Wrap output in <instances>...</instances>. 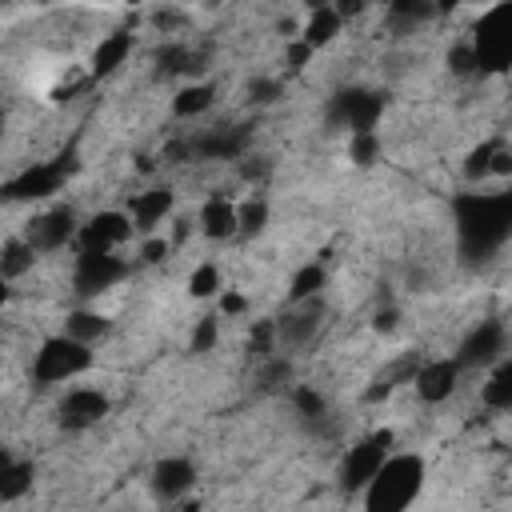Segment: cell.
<instances>
[{
  "label": "cell",
  "instance_id": "5bb4252c",
  "mask_svg": "<svg viewBox=\"0 0 512 512\" xmlns=\"http://www.w3.org/2000/svg\"><path fill=\"white\" fill-rule=\"evenodd\" d=\"M60 416L68 428H84V424H96L100 416H108V396L96 392V388H72L60 404Z\"/></svg>",
  "mask_w": 512,
  "mask_h": 512
},
{
  "label": "cell",
  "instance_id": "9c48e42d",
  "mask_svg": "<svg viewBox=\"0 0 512 512\" xmlns=\"http://www.w3.org/2000/svg\"><path fill=\"white\" fill-rule=\"evenodd\" d=\"M124 272H128V264L120 256H112V252H80V260H76V288L84 296H92V292L112 288Z\"/></svg>",
  "mask_w": 512,
  "mask_h": 512
},
{
  "label": "cell",
  "instance_id": "4316f807",
  "mask_svg": "<svg viewBox=\"0 0 512 512\" xmlns=\"http://www.w3.org/2000/svg\"><path fill=\"white\" fill-rule=\"evenodd\" d=\"M240 236H256V232H264V224H268V204L264 200H244L240 208Z\"/></svg>",
  "mask_w": 512,
  "mask_h": 512
},
{
  "label": "cell",
  "instance_id": "8992f818",
  "mask_svg": "<svg viewBox=\"0 0 512 512\" xmlns=\"http://www.w3.org/2000/svg\"><path fill=\"white\" fill-rule=\"evenodd\" d=\"M392 456V432H372L368 440H360L348 456H344V468H340V484L352 492V488H368L376 480V472L384 468V460Z\"/></svg>",
  "mask_w": 512,
  "mask_h": 512
},
{
  "label": "cell",
  "instance_id": "d6a6232c",
  "mask_svg": "<svg viewBox=\"0 0 512 512\" xmlns=\"http://www.w3.org/2000/svg\"><path fill=\"white\" fill-rule=\"evenodd\" d=\"M352 160L356 164H372L376 160V152H380V140H376V132H360V136H352Z\"/></svg>",
  "mask_w": 512,
  "mask_h": 512
},
{
  "label": "cell",
  "instance_id": "ba28073f",
  "mask_svg": "<svg viewBox=\"0 0 512 512\" xmlns=\"http://www.w3.org/2000/svg\"><path fill=\"white\" fill-rule=\"evenodd\" d=\"M132 220L128 212H96L88 224H80V252H112L116 244H124L132 236Z\"/></svg>",
  "mask_w": 512,
  "mask_h": 512
},
{
  "label": "cell",
  "instance_id": "cb8c5ba5",
  "mask_svg": "<svg viewBox=\"0 0 512 512\" xmlns=\"http://www.w3.org/2000/svg\"><path fill=\"white\" fill-rule=\"evenodd\" d=\"M32 260H36V248H32L24 236H20V240H8L4 252H0V276H4V280H16L20 272L32 268Z\"/></svg>",
  "mask_w": 512,
  "mask_h": 512
},
{
  "label": "cell",
  "instance_id": "ab89813d",
  "mask_svg": "<svg viewBox=\"0 0 512 512\" xmlns=\"http://www.w3.org/2000/svg\"><path fill=\"white\" fill-rule=\"evenodd\" d=\"M220 308H224L228 316H236V312H244V296H236V292H224V300H220Z\"/></svg>",
  "mask_w": 512,
  "mask_h": 512
},
{
  "label": "cell",
  "instance_id": "44dd1931",
  "mask_svg": "<svg viewBox=\"0 0 512 512\" xmlns=\"http://www.w3.org/2000/svg\"><path fill=\"white\" fill-rule=\"evenodd\" d=\"M64 336H72V340H80V344H96V340H104L108 336V320L100 316V312H72L68 316V324H64Z\"/></svg>",
  "mask_w": 512,
  "mask_h": 512
},
{
  "label": "cell",
  "instance_id": "3957f363",
  "mask_svg": "<svg viewBox=\"0 0 512 512\" xmlns=\"http://www.w3.org/2000/svg\"><path fill=\"white\" fill-rule=\"evenodd\" d=\"M92 368V348L72 340V336H52L40 344L36 360H32V380L36 384H64L80 372Z\"/></svg>",
  "mask_w": 512,
  "mask_h": 512
},
{
  "label": "cell",
  "instance_id": "8d00e7d4",
  "mask_svg": "<svg viewBox=\"0 0 512 512\" xmlns=\"http://www.w3.org/2000/svg\"><path fill=\"white\" fill-rule=\"evenodd\" d=\"M164 256H168V240H156V236L144 240V248H140V260H144V264H160Z\"/></svg>",
  "mask_w": 512,
  "mask_h": 512
},
{
  "label": "cell",
  "instance_id": "9a60e30c",
  "mask_svg": "<svg viewBox=\"0 0 512 512\" xmlns=\"http://www.w3.org/2000/svg\"><path fill=\"white\" fill-rule=\"evenodd\" d=\"M456 376H460V360H432V364H424V368L416 372V392H420V400H428V404L448 400V392L456 388Z\"/></svg>",
  "mask_w": 512,
  "mask_h": 512
},
{
  "label": "cell",
  "instance_id": "d6986e66",
  "mask_svg": "<svg viewBox=\"0 0 512 512\" xmlns=\"http://www.w3.org/2000/svg\"><path fill=\"white\" fill-rule=\"evenodd\" d=\"M340 24H344V20H340V12H336L332 4L312 8V12H308V20H304V28H300V32H304L300 40H304V44L316 52V48H324V44H332V40H336Z\"/></svg>",
  "mask_w": 512,
  "mask_h": 512
},
{
  "label": "cell",
  "instance_id": "484cf974",
  "mask_svg": "<svg viewBox=\"0 0 512 512\" xmlns=\"http://www.w3.org/2000/svg\"><path fill=\"white\" fill-rule=\"evenodd\" d=\"M324 280H328V276H324V268H320V264H304V268L292 276V300H296V304L312 300V296L324 288Z\"/></svg>",
  "mask_w": 512,
  "mask_h": 512
},
{
  "label": "cell",
  "instance_id": "30bf717a",
  "mask_svg": "<svg viewBox=\"0 0 512 512\" xmlns=\"http://www.w3.org/2000/svg\"><path fill=\"white\" fill-rule=\"evenodd\" d=\"M500 352H504V324L484 320V324H476V328L464 336L456 360H460V368H476V364H492Z\"/></svg>",
  "mask_w": 512,
  "mask_h": 512
},
{
  "label": "cell",
  "instance_id": "f546056e",
  "mask_svg": "<svg viewBox=\"0 0 512 512\" xmlns=\"http://www.w3.org/2000/svg\"><path fill=\"white\" fill-rule=\"evenodd\" d=\"M216 288H220V272H216V264H200V268H192V276H188V292H192L196 300H208Z\"/></svg>",
  "mask_w": 512,
  "mask_h": 512
},
{
  "label": "cell",
  "instance_id": "e575fe53",
  "mask_svg": "<svg viewBox=\"0 0 512 512\" xmlns=\"http://www.w3.org/2000/svg\"><path fill=\"white\" fill-rule=\"evenodd\" d=\"M212 344H216V320L204 316V320L196 324V332H192V352H208Z\"/></svg>",
  "mask_w": 512,
  "mask_h": 512
},
{
  "label": "cell",
  "instance_id": "74e56055",
  "mask_svg": "<svg viewBox=\"0 0 512 512\" xmlns=\"http://www.w3.org/2000/svg\"><path fill=\"white\" fill-rule=\"evenodd\" d=\"M396 324H400V312L388 304V308H376V316H372V328L376 332H396Z\"/></svg>",
  "mask_w": 512,
  "mask_h": 512
},
{
  "label": "cell",
  "instance_id": "2e32d148",
  "mask_svg": "<svg viewBox=\"0 0 512 512\" xmlns=\"http://www.w3.org/2000/svg\"><path fill=\"white\" fill-rule=\"evenodd\" d=\"M200 232L208 240H232V236H240V212H236V204L224 200V196L204 200V208H200Z\"/></svg>",
  "mask_w": 512,
  "mask_h": 512
},
{
  "label": "cell",
  "instance_id": "d4e9b609",
  "mask_svg": "<svg viewBox=\"0 0 512 512\" xmlns=\"http://www.w3.org/2000/svg\"><path fill=\"white\" fill-rule=\"evenodd\" d=\"M484 404L488 408H512V360L508 364H500L496 372H492V380L484 384Z\"/></svg>",
  "mask_w": 512,
  "mask_h": 512
},
{
  "label": "cell",
  "instance_id": "ac0fdd59",
  "mask_svg": "<svg viewBox=\"0 0 512 512\" xmlns=\"http://www.w3.org/2000/svg\"><path fill=\"white\" fill-rule=\"evenodd\" d=\"M132 52V32H108L96 48H92V76H112Z\"/></svg>",
  "mask_w": 512,
  "mask_h": 512
},
{
  "label": "cell",
  "instance_id": "d590c367",
  "mask_svg": "<svg viewBox=\"0 0 512 512\" xmlns=\"http://www.w3.org/2000/svg\"><path fill=\"white\" fill-rule=\"evenodd\" d=\"M248 92H252V100H256V104H272V100L280 96V84H276V80H252V88H248Z\"/></svg>",
  "mask_w": 512,
  "mask_h": 512
},
{
  "label": "cell",
  "instance_id": "5b68a950",
  "mask_svg": "<svg viewBox=\"0 0 512 512\" xmlns=\"http://www.w3.org/2000/svg\"><path fill=\"white\" fill-rule=\"evenodd\" d=\"M380 108H384V100L376 92H368V88H344V92H336L328 100V124L332 128H348L352 136H360V132H372L376 128Z\"/></svg>",
  "mask_w": 512,
  "mask_h": 512
},
{
  "label": "cell",
  "instance_id": "6da1fadb",
  "mask_svg": "<svg viewBox=\"0 0 512 512\" xmlns=\"http://www.w3.org/2000/svg\"><path fill=\"white\" fill-rule=\"evenodd\" d=\"M460 248L468 256H488L500 240L512 236V192H480L456 200Z\"/></svg>",
  "mask_w": 512,
  "mask_h": 512
},
{
  "label": "cell",
  "instance_id": "7a4b0ae2",
  "mask_svg": "<svg viewBox=\"0 0 512 512\" xmlns=\"http://www.w3.org/2000/svg\"><path fill=\"white\" fill-rule=\"evenodd\" d=\"M424 464L420 456H388L376 480L364 488V512H404L420 492Z\"/></svg>",
  "mask_w": 512,
  "mask_h": 512
},
{
  "label": "cell",
  "instance_id": "1f68e13d",
  "mask_svg": "<svg viewBox=\"0 0 512 512\" xmlns=\"http://www.w3.org/2000/svg\"><path fill=\"white\" fill-rule=\"evenodd\" d=\"M492 156H496V144H480V148H472V156H468V164H464L468 180L488 176V172H492Z\"/></svg>",
  "mask_w": 512,
  "mask_h": 512
},
{
  "label": "cell",
  "instance_id": "83f0119b",
  "mask_svg": "<svg viewBox=\"0 0 512 512\" xmlns=\"http://www.w3.org/2000/svg\"><path fill=\"white\" fill-rule=\"evenodd\" d=\"M288 380H292V364H288L284 356H268L264 368H260V380H256V384H260L264 392H276V388H284Z\"/></svg>",
  "mask_w": 512,
  "mask_h": 512
},
{
  "label": "cell",
  "instance_id": "52a82bcc",
  "mask_svg": "<svg viewBox=\"0 0 512 512\" xmlns=\"http://www.w3.org/2000/svg\"><path fill=\"white\" fill-rule=\"evenodd\" d=\"M72 236H80V228H76V216H72L68 208H52V212H44V216H32L28 228H24V240H28L36 252H56V248H64Z\"/></svg>",
  "mask_w": 512,
  "mask_h": 512
},
{
  "label": "cell",
  "instance_id": "f1b7e54d",
  "mask_svg": "<svg viewBox=\"0 0 512 512\" xmlns=\"http://www.w3.org/2000/svg\"><path fill=\"white\" fill-rule=\"evenodd\" d=\"M436 8L432 4H424V0H396L392 8H388V20L392 24H420V20H428Z\"/></svg>",
  "mask_w": 512,
  "mask_h": 512
},
{
  "label": "cell",
  "instance_id": "7c38bea8",
  "mask_svg": "<svg viewBox=\"0 0 512 512\" xmlns=\"http://www.w3.org/2000/svg\"><path fill=\"white\" fill-rule=\"evenodd\" d=\"M316 328H320V304L304 300L300 308H292L276 320V344L280 348H304L316 336Z\"/></svg>",
  "mask_w": 512,
  "mask_h": 512
},
{
  "label": "cell",
  "instance_id": "f35d334b",
  "mask_svg": "<svg viewBox=\"0 0 512 512\" xmlns=\"http://www.w3.org/2000/svg\"><path fill=\"white\" fill-rule=\"evenodd\" d=\"M492 172H496V176H508V172H512V152H508V148H496V156H492Z\"/></svg>",
  "mask_w": 512,
  "mask_h": 512
},
{
  "label": "cell",
  "instance_id": "4fadbf2b",
  "mask_svg": "<svg viewBox=\"0 0 512 512\" xmlns=\"http://www.w3.org/2000/svg\"><path fill=\"white\" fill-rule=\"evenodd\" d=\"M192 480H196V468H192V460H184V456H164V460H156V468H152V488H156L160 500L184 496V492L192 488Z\"/></svg>",
  "mask_w": 512,
  "mask_h": 512
},
{
  "label": "cell",
  "instance_id": "8fae6325",
  "mask_svg": "<svg viewBox=\"0 0 512 512\" xmlns=\"http://www.w3.org/2000/svg\"><path fill=\"white\" fill-rule=\"evenodd\" d=\"M64 180V164H36V168H24L16 180L4 184V196L8 200H40V196H52Z\"/></svg>",
  "mask_w": 512,
  "mask_h": 512
},
{
  "label": "cell",
  "instance_id": "ffe728a7",
  "mask_svg": "<svg viewBox=\"0 0 512 512\" xmlns=\"http://www.w3.org/2000/svg\"><path fill=\"white\" fill-rule=\"evenodd\" d=\"M244 140H248V132H244V128H216L212 136L192 140V152L212 156V160H232V156H240Z\"/></svg>",
  "mask_w": 512,
  "mask_h": 512
},
{
  "label": "cell",
  "instance_id": "e0dca14e",
  "mask_svg": "<svg viewBox=\"0 0 512 512\" xmlns=\"http://www.w3.org/2000/svg\"><path fill=\"white\" fill-rule=\"evenodd\" d=\"M128 212H132V224H136L140 232H152V228L172 212V188L160 184V188H148V192L132 196Z\"/></svg>",
  "mask_w": 512,
  "mask_h": 512
},
{
  "label": "cell",
  "instance_id": "836d02e7",
  "mask_svg": "<svg viewBox=\"0 0 512 512\" xmlns=\"http://www.w3.org/2000/svg\"><path fill=\"white\" fill-rule=\"evenodd\" d=\"M292 400H296L300 416H308V420L324 416V400H320V392H312V388H296V392H292Z\"/></svg>",
  "mask_w": 512,
  "mask_h": 512
},
{
  "label": "cell",
  "instance_id": "603a6c76",
  "mask_svg": "<svg viewBox=\"0 0 512 512\" xmlns=\"http://www.w3.org/2000/svg\"><path fill=\"white\" fill-rule=\"evenodd\" d=\"M212 84L208 80H196V84H184L180 92H176V100H172V112L176 116H200L204 108H212Z\"/></svg>",
  "mask_w": 512,
  "mask_h": 512
},
{
  "label": "cell",
  "instance_id": "4dcf8cb0",
  "mask_svg": "<svg viewBox=\"0 0 512 512\" xmlns=\"http://www.w3.org/2000/svg\"><path fill=\"white\" fill-rule=\"evenodd\" d=\"M480 64H476V52H472V40L468 44H456V48H448V72L452 76H472Z\"/></svg>",
  "mask_w": 512,
  "mask_h": 512
},
{
  "label": "cell",
  "instance_id": "7402d4cb",
  "mask_svg": "<svg viewBox=\"0 0 512 512\" xmlns=\"http://www.w3.org/2000/svg\"><path fill=\"white\" fill-rule=\"evenodd\" d=\"M32 488V464L28 460H4L0 468V500L12 504Z\"/></svg>",
  "mask_w": 512,
  "mask_h": 512
},
{
  "label": "cell",
  "instance_id": "277c9868",
  "mask_svg": "<svg viewBox=\"0 0 512 512\" xmlns=\"http://www.w3.org/2000/svg\"><path fill=\"white\" fill-rule=\"evenodd\" d=\"M472 52L480 68H508L512 64V4L488 8L476 24Z\"/></svg>",
  "mask_w": 512,
  "mask_h": 512
}]
</instances>
